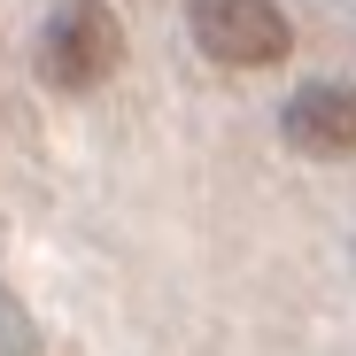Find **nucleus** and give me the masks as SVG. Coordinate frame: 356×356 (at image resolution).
Returning <instances> with one entry per match:
<instances>
[{"mask_svg": "<svg viewBox=\"0 0 356 356\" xmlns=\"http://www.w3.org/2000/svg\"><path fill=\"white\" fill-rule=\"evenodd\" d=\"M31 70L54 93H93L124 70V24H116L108 0H63L47 8L39 39H31Z\"/></svg>", "mask_w": 356, "mask_h": 356, "instance_id": "nucleus-1", "label": "nucleus"}, {"mask_svg": "<svg viewBox=\"0 0 356 356\" xmlns=\"http://www.w3.org/2000/svg\"><path fill=\"white\" fill-rule=\"evenodd\" d=\"M186 39L217 70H271L286 63L294 24L279 0H186Z\"/></svg>", "mask_w": 356, "mask_h": 356, "instance_id": "nucleus-2", "label": "nucleus"}, {"mask_svg": "<svg viewBox=\"0 0 356 356\" xmlns=\"http://www.w3.org/2000/svg\"><path fill=\"white\" fill-rule=\"evenodd\" d=\"M279 132L294 155H310V163H341L356 155V86L341 78H310V86H294L286 108H279Z\"/></svg>", "mask_w": 356, "mask_h": 356, "instance_id": "nucleus-3", "label": "nucleus"}]
</instances>
